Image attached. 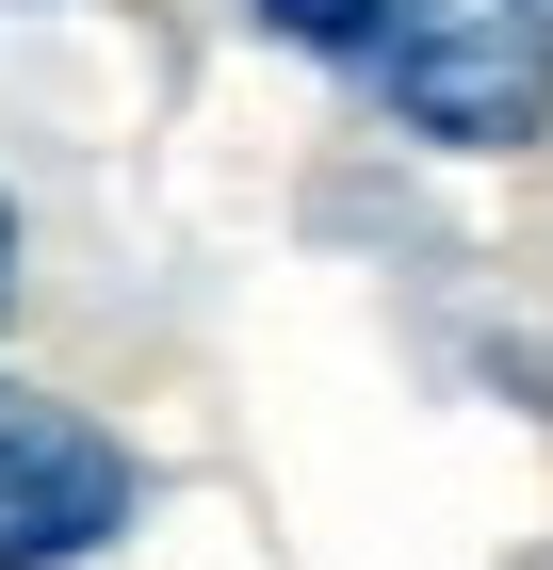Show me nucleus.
<instances>
[{
    "mask_svg": "<svg viewBox=\"0 0 553 570\" xmlns=\"http://www.w3.org/2000/svg\"><path fill=\"white\" fill-rule=\"evenodd\" d=\"M0 309H17V213H0Z\"/></svg>",
    "mask_w": 553,
    "mask_h": 570,
    "instance_id": "obj_4",
    "label": "nucleus"
},
{
    "mask_svg": "<svg viewBox=\"0 0 553 570\" xmlns=\"http://www.w3.org/2000/svg\"><path fill=\"white\" fill-rule=\"evenodd\" d=\"M391 17H407V0H260V33L294 49V66H342V82H375Z\"/></svg>",
    "mask_w": 553,
    "mask_h": 570,
    "instance_id": "obj_3",
    "label": "nucleus"
},
{
    "mask_svg": "<svg viewBox=\"0 0 553 570\" xmlns=\"http://www.w3.org/2000/svg\"><path fill=\"white\" fill-rule=\"evenodd\" d=\"M375 98H391V131L456 147V164L537 147V115H553V0H407L391 49H375Z\"/></svg>",
    "mask_w": 553,
    "mask_h": 570,
    "instance_id": "obj_1",
    "label": "nucleus"
},
{
    "mask_svg": "<svg viewBox=\"0 0 553 570\" xmlns=\"http://www.w3.org/2000/svg\"><path fill=\"white\" fill-rule=\"evenodd\" d=\"M130 522H147V456L98 407L0 375V570H98Z\"/></svg>",
    "mask_w": 553,
    "mask_h": 570,
    "instance_id": "obj_2",
    "label": "nucleus"
}]
</instances>
